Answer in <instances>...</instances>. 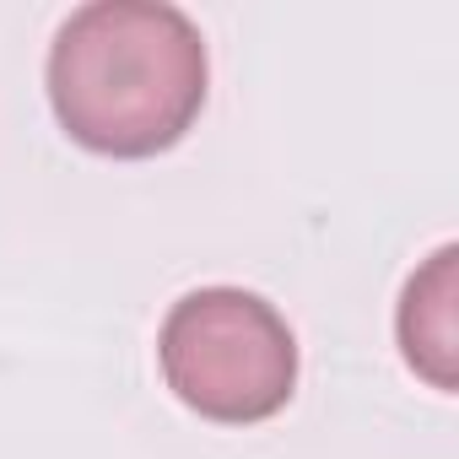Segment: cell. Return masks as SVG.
I'll list each match as a JSON object with an SVG mask.
<instances>
[{
	"label": "cell",
	"instance_id": "6da1fadb",
	"mask_svg": "<svg viewBox=\"0 0 459 459\" xmlns=\"http://www.w3.org/2000/svg\"><path fill=\"white\" fill-rule=\"evenodd\" d=\"M44 82L76 146L141 162L195 130L211 55L200 28L168 0H92L60 22Z\"/></svg>",
	"mask_w": 459,
	"mask_h": 459
},
{
	"label": "cell",
	"instance_id": "7a4b0ae2",
	"mask_svg": "<svg viewBox=\"0 0 459 459\" xmlns=\"http://www.w3.org/2000/svg\"><path fill=\"white\" fill-rule=\"evenodd\" d=\"M157 362L178 405L221 427L271 421L298 389L292 325L244 287L184 292L157 330Z\"/></svg>",
	"mask_w": 459,
	"mask_h": 459
},
{
	"label": "cell",
	"instance_id": "3957f363",
	"mask_svg": "<svg viewBox=\"0 0 459 459\" xmlns=\"http://www.w3.org/2000/svg\"><path fill=\"white\" fill-rule=\"evenodd\" d=\"M454 271H459V249L443 244L400 292V314H394V335H400V351L411 362V373H421L432 389L454 394L459 373H454V357H459V287H454Z\"/></svg>",
	"mask_w": 459,
	"mask_h": 459
}]
</instances>
